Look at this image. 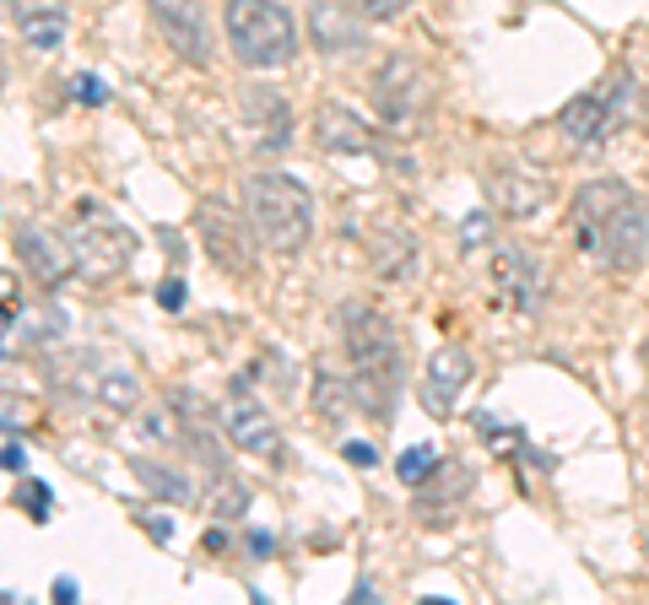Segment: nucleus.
Returning a JSON list of instances; mask_svg holds the SVG:
<instances>
[{
  "mask_svg": "<svg viewBox=\"0 0 649 605\" xmlns=\"http://www.w3.org/2000/svg\"><path fill=\"white\" fill-rule=\"evenodd\" d=\"M574 238L612 276L634 282L649 266V200L623 178H590L574 189Z\"/></svg>",
  "mask_w": 649,
  "mask_h": 605,
  "instance_id": "nucleus-1",
  "label": "nucleus"
},
{
  "mask_svg": "<svg viewBox=\"0 0 649 605\" xmlns=\"http://www.w3.org/2000/svg\"><path fill=\"white\" fill-rule=\"evenodd\" d=\"M341 341H346L357 406L374 417H390L401 400V335H395V324L368 302H346L341 308Z\"/></svg>",
  "mask_w": 649,
  "mask_h": 605,
  "instance_id": "nucleus-2",
  "label": "nucleus"
},
{
  "mask_svg": "<svg viewBox=\"0 0 649 605\" xmlns=\"http://www.w3.org/2000/svg\"><path fill=\"white\" fill-rule=\"evenodd\" d=\"M244 211L255 222V238L271 255H298L315 233V200L293 173H249Z\"/></svg>",
  "mask_w": 649,
  "mask_h": 605,
  "instance_id": "nucleus-3",
  "label": "nucleus"
},
{
  "mask_svg": "<svg viewBox=\"0 0 649 605\" xmlns=\"http://www.w3.org/2000/svg\"><path fill=\"white\" fill-rule=\"evenodd\" d=\"M222 27H228V49L249 71H282L298 54V27L282 0H228Z\"/></svg>",
  "mask_w": 649,
  "mask_h": 605,
  "instance_id": "nucleus-4",
  "label": "nucleus"
},
{
  "mask_svg": "<svg viewBox=\"0 0 649 605\" xmlns=\"http://www.w3.org/2000/svg\"><path fill=\"white\" fill-rule=\"evenodd\" d=\"M634 120H639V82H634V71H617V76H607V87L574 98L558 125L574 147H596V141L628 131Z\"/></svg>",
  "mask_w": 649,
  "mask_h": 605,
  "instance_id": "nucleus-5",
  "label": "nucleus"
},
{
  "mask_svg": "<svg viewBox=\"0 0 649 605\" xmlns=\"http://www.w3.org/2000/svg\"><path fill=\"white\" fill-rule=\"evenodd\" d=\"M433 109V82L417 60L406 54H390L379 71H374V114L390 125V131H417Z\"/></svg>",
  "mask_w": 649,
  "mask_h": 605,
  "instance_id": "nucleus-6",
  "label": "nucleus"
},
{
  "mask_svg": "<svg viewBox=\"0 0 649 605\" xmlns=\"http://www.w3.org/2000/svg\"><path fill=\"white\" fill-rule=\"evenodd\" d=\"M195 233H200V249L211 255V266L222 276H249L255 271V222H249V211H233L228 200L206 195L195 206Z\"/></svg>",
  "mask_w": 649,
  "mask_h": 605,
  "instance_id": "nucleus-7",
  "label": "nucleus"
},
{
  "mask_svg": "<svg viewBox=\"0 0 649 605\" xmlns=\"http://www.w3.org/2000/svg\"><path fill=\"white\" fill-rule=\"evenodd\" d=\"M71 255H76V271H82V276H93V282H109V276H120V271L131 266V255H136V238H131L120 222H109V217H103L93 200H82V206H76Z\"/></svg>",
  "mask_w": 649,
  "mask_h": 605,
  "instance_id": "nucleus-8",
  "label": "nucleus"
},
{
  "mask_svg": "<svg viewBox=\"0 0 649 605\" xmlns=\"http://www.w3.org/2000/svg\"><path fill=\"white\" fill-rule=\"evenodd\" d=\"M492 293L503 302V308H514V313H536V302L547 293V266L536 260V249H525V244H492Z\"/></svg>",
  "mask_w": 649,
  "mask_h": 605,
  "instance_id": "nucleus-9",
  "label": "nucleus"
},
{
  "mask_svg": "<svg viewBox=\"0 0 649 605\" xmlns=\"http://www.w3.org/2000/svg\"><path fill=\"white\" fill-rule=\"evenodd\" d=\"M152 22H158L162 44L184 60V65H211V22H206V0H147Z\"/></svg>",
  "mask_w": 649,
  "mask_h": 605,
  "instance_id": "nucleus-10",
  "label": "nucleus"
},
{
  "mask_svg": "<svg viewBox=\"0 0 649 605\" xmlns=\"http://www.w3.org/2000/svg\"><path fill=\"white\" fill-rule=\"evenodd\" d=\"M472 373H477V362H472L466 346H455V341L439 346V351L428 357V368H423V384H417L423 411H428V417H455V406H461Z\"/></svg>",
  "mask_w": 649,
  "mask_h": 605,
  "instance_id": "nucleus-11",
  "label": "nucleus"
},
{
  "mask_svg": "<svg viewBox=\"0 0 649 605\" xmlns=\"http://www.w3.org/2000/svg\"><path fill=\"white\" fill-rule=\"evenodd\" d=\"M222 433H228V444H233L238 454L282 459V433H277L271 411H266V406H255L238 384H233V395H228V406H222Z\"/></svg>",
  "mask_w": 649,
  "mask_h": 605,
  "instance_id": "nucleus-12",
  "label": "nucleus"
},
{
  "mask_svg": "<svg viewBox=\"0 0 649 605\" xmlns=\"http://www.w3.org/2000/svg\"><path fill=\"white\" fill-rule=\"evenodd\" d=\"M487 189H492V200H498L503 217H536V211L552 200V184H547V178H536V173H525V168H509V162H498V168L487 173Z\"/></svg>",
  "mask_w": 649,
  "mask_h": 605,
  "instance_id": "nucleus-13",
  "label": "nucleus"
},
{
  "mask_svg": "<svg viewBox=\"0 0 649 605\" xmlns=\"http://www.w3.org/2000/svg\"><path fill=\"white\" fill-rule=\"evenodd\" d=\"M16 255H22V266L33 271L38 287H60L65 271H76L71 244H60L49 227H22V233H16Z\"/></svg>",
  "mask_w": 649,
  "mask_h": 605,
  "instance_id": "nucleus-14",
  "label": "nucleus"
},
{
  "mask_svg": "<svg viewBox=\"0 0 649 605\" xmlns=\"http://www.w3.org/2000/svg\"><path fill=\"white\" fill-rule=\"evenodd\" d=\"M315 136H320V147L335 151V157L379 151V136L368 131V120H357V114L341 109V103H320V114H315Z\"/></svg>",
  "mask_w": 649,
  "mask_h": 605,
  "instance_id": "nucleus-15",
  "label": "nucleus"
},
{
  "mask_svg": "<svg viewBox=\"0 0 649 605\" xmlns=\"http://www.w3.org/2000/svg\"><path fill=\"white\" fill-rule=\"evenodd\" d=\"M11 16H16V27H22V44L27 49H60L65 44V5L60 0H11Z\"/></svg>",
  "mask_w": 649,
  "mask_h": 605,
  "instance_id": "nucleus-16",
  "label": "nucleus"
},
{
  "mask_svg": "<svg viewBox=\"0 0 649 605\" xmlns=\"http://www.w3.org/2000/svg\"><path fill=\"white\" fill-rule=\"evenodd\" d=\"M249 141L260 151H287L293 147V109L277 92H255L249 98Z\"/></svg>",
  "mask_w": 649,
  "mask_h": 605,
  "instance_id": "nucleus-17",
  "label": "nucleus"
},
{
  "mask_svg": "<svg viewBox=\"0 0 649 605\" xmlns=\"http://www.w3.org/2000/svg\"><path fill=\"white\" fill-rule=\"evenodd\" d=\"M309 33H315V44H320L324 54H346V49H357V22L335 5V0H315L309 5Z\"/></svg>",
  "mask_w": 649,
  "mask_h": 605,
  "instance_id": "nucleus-18",
  "label": "nucleus"
},
{
  "mask_svg": "<svg viewBox=\"0 0 649 605\" xmlns=\"http://www.w3.org/2000/svg\"><path fill=\"white\" fill-rule=\"evenodd\" d=\"M87 362H93V357H87ZM93 395H98V406H109V411H131V406L142 400V384H136V373L120 368V362H93Z\"/></svg>",
  "mask_w": 649,
  "mask_h": 605,
  "instance_id": "nucleus-19",
  "label": "nucleus"
},
{
  "mask_svg": "<svg viewBox=\"0 0 649 605\" xmlns=\"http://www.w3.org/2000/svg\"><path fill=\"white\" fill-rule=\"evenodd\" d=\"M136 481L152 492V497H168V503H189L195 486L173 470V465H152V459H136Z\"/></svg>",
  "mask_w": 649,
  "mask_h": 605,
  "instance_id": "nucleus-20",
  "label": "nucleus"
},
{
  "mask_svg": "<svg viewBox=\"0 0 649 605\" xmlns=\"http://www.w3.org/2000/svg\"><path fill=\"white\" fill-rule=\"evenodd\" d=\"M346 406H357L352 384H341L330 368H320V373H315V411L330 417V422H341V417H346Z\"/></svg>",
  "mask_w": 649,
  "mask_h": 605,
  "instance_id": "nucleus-21",
  "label": "nucleus"
},
{
  "mask_svg": "<svg viewBox=\"0 0 649 605\" xmlns=\"http://www.w3.org/2000/svg\"><path fill=\"white\" fill-rule=\"evenodd\" d=\"M433 470H439V454L428 449V444H417V449H406L401 459H395V476H401L406 486H428Z\"/></svg>",
  "mask_w": 649,
  "mask_h": 605,
  "instance_id": "nucleus-22",
  "label": "nucleus"
},
{
  "mask_svg": "<svg viewBox=\"0 0 649 605\" xmlns=\"http://www.w3.org/2000/svg\"><path fill=\"white\" fill-rule=\"evenodd\" d=\"M249 508V492L233 481V476H217V492H211V514L217 519H238Z\"/></svg>",
  "mask_w": 649,
  "mask_h": 605,
  "instance_id": "nucleus-23",
  "label": "nucleus"
},
{
  "mask_svg": "<svg viewBox=\"0 0 649 605\" xmlns=\"http://www.w3.org/2000/svg\"><path fill=\"white\" fill-rule=\"evenodd\" d=\"M16 503H27V514H33L38 524H44V519H49V508H54L49 486H44V481H27V476L16 481Z\"/></svg>",
  "mask_w": 649,
  "mask_h": 605,
  "instance_id": "nucleus-24",
  "label": "nucleus"
},
{
  "mask_svg": "<svg viewBox=\"0 0 649 605\" xmlns=\"http://www.w3.org/2000/svg\"><path fill=\"white\" fill-rule=\"evenodd\" d=\"M71 92H76V98H82L87 109H98V103H109V87H103L98 76H76V82H71Z\"/></svg>",
  "mask_w": 649,
  "mask_h": 605,
  "instance_id": "nucleus-25",
  "label": "nucleus"
},
{
  "mask_svg": "<svg viewBox=\"0 0 649 605\" xmlns=\"http://www.w3.org/2000/svg\"><path fill=\"white\" fill-rule=\"evenodd\" d=\"M352 5H357V11L368 16V22H384V16H401V11H406L412 0H352Z\"/></svg>",
  "mask_w": 649,
  "mask_h": 605,
  "instance_id": "nucleus-26",
  "label": "nucleus"
},
{
  "mask_svg": "<svg viewBox=\"0 0 649 605\" xmlns=\"http://www.w3.org/2000/svg\"><path fill=\"white\" fill-rule=\"evenodd\" d=\"M461 244H466V249H482V244H487V211H472V217H466Z\"/></svg>",
  "mask_w": 649,
  "mask_h": 605,
  "instance_id": "nucleus-27",
  "label": "nucleus"
},
{
  "mask_svg": "<svg viewBox=\"0 0 649 605\" xmlns=\"http://www.w3.org/2000/svg\"><path fill=\"white\" fill-rule=\"evenodd\" d=\"M341 454H346V465H363V470H374V465H379V449H374V444H363V439L341 444Z\"/></svg>",
  "mask_w": 649,
  "mask_h": 605,
  "instance_id": "nucleus-28",
  "label": "nucleus"
},
{
  "mask_svg": "<svg viewBox=\"0 0 649 605\" xmlns=\"http://www.w3.org/2000/svg\"><path fill=\"white\" fill-rule=\"evenodd\" d=\"M158 308H168V313L184 308V282H179V276H168V282L158 287Z\"/></svg>",
  "mask_w": 649,
  "mask_h": 605,
  "instance_id": "nucleus-29",
  "label": "nucleus"
},
{
  "mask_svg": "<svg viewBox=\"0 0 649 605\" xmlns=\"http://www.w3.org/2000/svg\"><path fill=\"white\" fill-rule=\"evenodd\" d=\"M0 470H16V476H22V470H27V454L16 449V444H5V449H0Z\"/></svg>",
  "mask_w": 649,
  "mask_h": 605,
  "instance_id": "nucleus-30",
  "label": "nucleus"
},
{
  "mask_svg": "<svg viewBox=\"0 0 649 605\" xmlns=\"http://www.w3.org/2000/svg\"><path fill=\"white\" fill-rule=\"evenodd\" d=\"M249 552H255V557H271V535H266V530H249Z\"/></svg>",
  "mask_w": 649,
  "mask_h": 605,
  "instance_id": "nucleus-31",
  "label": "nucleus"
},
{
  "mask_svg": "<svg viewBox=\"0 0 649 605\" xmlns=\"http://www.w3.org/2000/svg\"><path fill=\"white\" fill-rule=\"evenodd\" d=\"M54 601H76V579H54Z\"/></svg>",
  "mask_w": 649,
  "mask_h": 605,
  "instance_id": "nucleus-32",
  "label": "nucleus"
},
{
  "mask_svg": "<svg viewBox=\"0 0 649 605\" xmlns=\"http://www.w3.org/2000/svg\"><path fill=\"white\" fill-rule=\"evenodd\" d=\"M0 357H5V330H0Z\"/></svg>",
  "mask_w": 649,
  "mask_h": 605,
  "instance_id": "nucleus-33",
  "label": "nucleus"
}]
</instances>
